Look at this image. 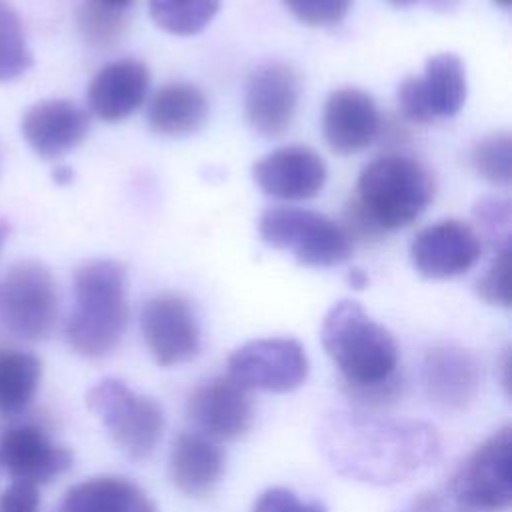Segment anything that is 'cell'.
I'll return each mask as SVG.
<instances>
[{"mask_svg": "<svg viewBox=\"0 0 512 512\" xmlns=\"http://www.w3.org/2000/svg\"><path fill=\"white\" fill-rule=\"evenodd\" d=\"M58 512H158L150 496L122 476H96L74 484Z\"/></svg>", "mask_w": 512, "mask_h": 512, "instance_id": "obj_23", "label": "cell"}, {"mask_svg": "<svg viewBox=\"0 0 512 512\" xmlns=\"http://www.w3.org/2000/svg\"><path fill=\"white\" fill-rule=\"evenodd\" d=\"M188 418L212 440H236L252 424L250 390L232 376H214L198 384L188 398Z\"/></svg>", "mask_w": 512, "mask_h": 512, "instance_id": "obj_14", "label": "cell"}, {"mask_svg": "<svg viewBox=\"0 0 512 512\" xmlns=\"http://www.w3.org/2000/svg\"><path fill=\"white\" fill-rule=\"evenodd\" d=\"M72 452L40 426L20 424L0 436V466L18 482L46 484L72 466Z\"/></svg>", "mask_w": 512, "mask_h": 512, "instance_id": "obj_16", "label": "cell"}, {"mask_svg": "<svg viewBox=\"0 0 512 512\" xmlns=\"http://www.w3.org/2000/svg\"><path fill=\"white\" fill-rule=\"evenodd\" d=\"M482 256L478 232L456 218L434 222L420 230L410 244L416 272L428 280H448L474 268Z\"/></svg>", "mask_w": 512, "mask_h": 512, "instance_id": "obj_13", "label": "cell"}, {"mask_svg": "<svg viewBox=\"0 0 512 512\" xmlns=\"http://www.w3.org/2000/svg\"><path fill=\"white\" fill-rule=\"evenodd\" d=\"M300 100V80L286 62L256 66L244 90V114L254 132L276 138L292 124Z\"/></svg>", "mask_w": 512, "mask_h": 512, "instance_id": "obj_12", "label": "cell"}, {"mask_svg": "<svg viewBox=\"0 0 512 512\" xmlns=\"http://www.w3.org/2000/svg\"><path fill=\"white\" fill-rule=\"evenodd\" d=\"M208 118L206 94L190 82H168L154 92L146 108V122L160 136H188Z\"/></svg>", "mask_w": 512, "mask_h": 512, "instance_id": "obj_22", "label": "cell"}, {"mask_svg": "<svg viewBox=\"0 0 512 512\" xmlns=\"http://www.w3.org/2000/svg\"><path fill=\"white\" fill-rule=\"evenodd\" d=\"M252 512H326V508L320 502L300 500L288 488L272 486L254 500Z\"/></svg>", "mask_w": 512, "mask_h": 512, "instance_id": "obj_32", "label": "cell"}, {"mask_svg": "<svg viewBox=\"0 0 512 512\" xmlns=\"http://www.w3.org/2000/svg\"><path fill=\"white\" fill-rule=\"evenodd\" d=\"M476 294L492 306L510 308V248L496 252L494 260L476 282Z\"/></svg>", "mask_w": 512, "mask_h": 512, "instance_id": "obj_30", "label": "cell"}, {"mask_svg": "<svg viewBox=\"0 0 512 512\" xmlns=\"http://www.w3.org/2000/svg\"><path fill=\"white\" fill-rule=\"evenodd\" d=\"M308 356L294 338H256L228 356V376L248 390L292 392L308 378Z\"/></svg>", "mask_w": 512, "mask_h": 512, "instance_id": "obj_9", "label": "cell"}, {"mask_svg": "<svg viewBox=\"0 0 512 512\" xmlns=\"http://www.w3.org/2000/svg\"><path fill=\"white\" fill-rule=\"evenodd\" d=\"M0 320L24 340H46L58 320V290L52 272L38 260H20L0 282Z\"/></svg>", "mask_w": 512, "mask_h": 512, "instance_id": "obj_7", "label": "cell"}, {"mask_svg": "<svg viewBox=\"0 0 512 512\" xmlns=\"http://www.w3.org/2000/svg\"><path fill=\"white\" fill-rule=\"evenodd\" d=\"M128 324L126 268L98 258L74 272V308L66 322L70 348L84 358H100L116 348Z\"/></svg>", "mask_w": 512, "mask_h": 512, "instance_id": "obj_3", "label": "cell"}, {"mask_svg": "<svg viewBox=\"0 0 512 512\" xmlns=\"http://www.w3.org/2000/svg\"><path fill=\"white\" fill-rule=\"evenodd\" d=\"M496 6H500L502 10H508L510 8V4H512V0H492Z\"/></svg>", "mask_w": 512, "mask_h": 512, "instance_id": "obj_40", "label": "cell"}, {"mask_svg": "<svg viewBox=\"0 0 512 512\" xmlns=\"http://www.w3.org/2000/svg\"><path fill=\"white\" fill-rule=\"evenodd\" d=\"M320 340L346 388H366L396 378L398 344L360 302H336L322 320Z\"/></svg>", "mask_w": 512, "mask_h": 512, "instance_id": "obj_4", "label": "cell"}, {"mask_svg": "<svg viewBox=\"0 0 512 512\" xmlns=\"http://www.w3.org/2000/svg\"><path fill=\"white\" fill-rule=\"evenodd\" d=\"M258 236L310 268H332L352 256V240L342 224L306 208H266L258 218Z\"/></svg>", "mask_w": 512, "mask_h": 512, "instance_id": "obj_5", "label": "cell"}, {"mask_svg": "<svg viewBox=\"0 0 512 512\" xmlns=\"http://www.w3.org/2000/svg\"><path fill=\"white\" fill-rule=\"evenodd\" d=\"M52 176H54L56 184H70V182H72V178H74L72 170H70V168H66V166H60V168H56Z\"/></svg>", "mask_w": 512, "mask_h": 512, "instance_id": "obj_37", "label": "cell"}, {"mask_svg": "<svg viewBox=\"0 0 512 512\" xmlns=\"http://www.w3.org/2000/svg\"><path fill=\"white\" fill-rule=\"evenodd\" d=\"M322 444L338 472L372 484L402 482L438 458V432L418 420L336 412L322 426Z\"/></svg>", "mask_w": 512, "mask_h": 512, "instance_id": "obj_1", "label": "cell"}, {"mask_svg": "<svg viewBox=\"0 0 512 512\" xmlns=\"http://www.w3.org/2000/svg\"><path fill=\"white\" fill-rule=\"evenodd\" d=\"M472 166L492 184H510L512 180V138L510 132L484 136L472 150Z\"/></svg>", "mask_w": 512, "mask_h": 512, "instance_id": "obj_27", "label": "cell"}, {"mask_svg": "<svg viewBox=\"0 0 512 512\" xmlns=\"http://www.w3.org/2000/svg\"><path fill=\"white\" fill-rule=\"evenodd\" d=\"M78 26L82 36L94 46L114 44L126 28V10H114L84 2L78 10Z\"/></svg>", "mask_w": 512, "mask_h": 512, "instance_id": "obj_28", "label": "cell"}, {"mask_svg": "<svg viewBox=\"0 0 512 512\" xmlns=\"http://www.w3.org/2000/svg\"><path fill=\"white\" fill-rule=\"evenodd\" d=\"M422 372L428 396L446 408H464L478 392V364L474 356L462 348H432L424 358Z\"/></svg>", "mask_w": 512, "mask_h": 512, "instance_id": "obj_21", "label": "cell"}, {"mask_svg": "<svg viewBox=\"0 0 512 512\" xmlns=\"http://www.w3.org/2000/svg\"><path fill=\"white\" fill-rule=\"evenodd\" d=\"M86 404L128 458L142 460L154 452L164 416L152 398L136 394L118 378H102L88 390Z\"/></svg>", "mask_w": 512, "mask_h": 512, "instance_id": "obj_6", "label": "cell"}, {"mask_svg": "<svg viewBox=\"0 0 512 512\" xmlns=\"http://www.w3.org/2000/svg\"><path fill=\"white\" fill-rule=\"evenodd\" d=\"M388 4H392V6H398V8H402V6H410V4H414L416 0H386Z\"/></svg>", "mask_w": 512, "mask_h": 512, "instance_id": "obj_39", "label": "cell"}, {"mask_svg": "<svg viewBox=\"0 0 512 512\" xmlns=\"http://www.w3.org/2000/svg\"><path fill=\"white\" fill-rule=\"evenodd\" d=\"M88 2L106 6V8H114V10H126L132 4V0H88Z\"/></svg>", "mask_w": 512, "mask_h": 512, "instance_id": "obj_36", "label": "cell"}, {"mask_svg": "<svg viewBox=\"0 0 512 512\" xmlns=\"http://www.w3.org/2000/svg\"><path fill=\"white\" fill-rule=\"evenodd\" d=\"M168 472L182 494L210 496L224 474V452L200 432H182L172 444Z\"/></svg>", "mask_w": 512, "mask_h": 512, "instance_id": "obj_20", "label": "cell"}, {"mask_svg": "<svg viewBox=\"0 0 512 512\" xmlns=\"http://www.w3.org/2000/svg\"><path fill=\"white\" fill-rule=\"evenodd\" d=\"M42 362L22 350H0V416H16L32 402Z\"/></svg>", "mask_w": 512, "mask_h": 512, "instance_id": "obj_24", "label": "cell"}, {"mask_svg": "<svg viewBox=\"0 0 512 512\" xmlns=\"http://www.w3.org/2000/svg\"><path fill=\"white\" fill-rule=\"evenodd\" d=\"M148 88V66L136 58H120L92 76L86 90L88 108L104 122H122L144 104Z\"/></svg>", "mask_w": 512, "mask_h": 512, "instance_id": "obj_19", "label": "cell"}, {"mask_svg": "<svg viewBox=\"0 0 512 512\" xmlns=\"http://www.w3.org/2000/svg\"><path fill=\"white\" fill-rule=\"evenodd\" d=\"M348 278H350V286H352L354 290H362V288H366V284H368V276H366L362 270H358V268H354V270L348 274Z\"/></svg>", "mask_w": 512, "mask_h": 512, "instance_id": "obj_35", "label": "cell"}, {"mask_svg": "<svg viewBox=\"0 0 512 512\" xmlns=\"http://www.w3.org/2000/svg\"><path fill=\"white\" fill-rule=\"evenodd\" d=\"M220 4L222 0H148V12L164 32L194 36L212 22Z\"/></svg>", "mask_w": 512, "mask_h": 512, "instance_id": "obj_25", "label": "cell"}, {"mask_svg": "<svg viewBox=\"0 0 512 512\" xmlns=\"http://www.w3.org/2000/svg\"><path fill=\"white\" fill-rule=\"evenodd\" d=\"M450 490L470 510L502 512L512 504V428L506 424L458 466Z\"/></svg>", "mask_w": 512, "mask_h": 512, "instance_id": "obj_8", "label": "cell"}, {"mask_svg": "<svg viewBox=\"0 0 512 512\" xmlns=\"http://www.w3.org/2000/svg\"><path fill=\"white\" fill-rule=\"evenodd\" d=\"M26 144L44 160H54L84 142L90 114L72 100L48 98L32 104L20 120Z\"/></svg>", "mask_w": 512, "mask_h": 512, "instance_id": "obj_18", "label": "cell"}, {"mask_svg": "<svg viewBox=\"0 0 512 512\" xmlns=\"http://www.w3.org/2000/svg\"><path fill=\"white\" fill-rule=\"evenodd\" d=\"M284 6L308 26H332L344 20L352 0H282Z\"/></svg>", "mask_w": 512, "mask_h": 512, "instance_id": "obj_31", "label": "cell"}, {"mask_svg": "<svg viewBox=\"0 0 512 512\" xmlns=\"http://www.w3.org/2000/svg\"><path fill=\"white\" fill-rule=\"evenodd\" d=\"M474 216L478 228L482 230L486 242L498 250L510 248V202L506 198H482L474 206Z\"/></svg>", "mask_w": 512, "mask_h": 512, "instance_id": "obj_29", "label": "cell"}, {"mask_svg": "<svg viewBox=\"0 0 512 512\" xmlns=\"http://www.w3.org/2000/svg\"><path fill=\"white\" fill-rule=\"evenodd\" d=\"M440 508V500L434 494H422L416 502V512H436Z\"/></svg>", "mask_w": 512, "mask_h": 512, "instance_id": "obj_34", "label": "cell"}, {"mask_svg": "<svg viewBox=\"0 0 512 512\" xmlns=\"http://www.w3.org/2000/svg\"><path fill=\"white\" fill-rule=\"evenodd\" d=\"M468 82L462 60L452 52L434 54L424 74L408 76L398 86V106L406 120L430 124L438 118H452L466 102Z\"/></svg>", "mask_w": 512, "mask_h": 512, "instance_id": "obj_10", "label": "cell"}, {"mask_svg": "<svg viewBox=\"0 0 512 512\" xmlns=\"http://www.w3.org/2000/svg\"><path fill=\"white\" fill-rule=\"evenodd\" d=\"M34 64L22 20L8 0H0V82L24 76Z\"/></svg>", "mask_w": 512, "mask_h": 512, "instance_id": "obj_26", "label": "cell"}, {"mask_svg": "<svg viewBox=\"0 0 512 512\" xmlns=\"http://www.w3.org/2000/svg\"><path fill=\"white\" fill-rule=\"evenodd\" d=\"M40 496L38 488L28 482L14 480L0 494V512H38Z\"/></svg>", "mask_w": 512, "mask_h": 512, "instance_id": "obj_33", "label": "cell"}, {"mask_svg": "<svg viewBox=\"0 0 512 512\" xmlns=\"http://www.w3.org/2000/svg\"><path fill=\"white\" fill-rule=\"evenodd\" d=\"M256 186L278 200L314 198L326 184V164L322 156L302 144L272 150L252 166Z\"/></svg>", "mask_w": 512, "mask_h": 512, "instance_id": "obj_15", "label": "cell"}, {"mask_svg": "<svg viewBox=\"0 0 512 512\" xmlns=\"http://www.w3.org/2000/svg\"><path fill=\"white\" fill-rule=\"evenodd\" d=\"M380 126L374 98L360 88H338L324 102L322 134L328 148L340 156L368 148L380 134Z\"/></svg>", "mask_w": 512, "mask_h": 512, "instance_id": "obj_17", "label": "cell"}, {"mask_svg": "<svg viewBox=\"0 0 512 512\" xmlns=\"http://www.w3.org/2000/svg\"><path fill=\"white\" fill-rule=\"evenodd\" d=\"M140 328L152 358L160 366H178L200 350V326L190 302L180 294L150 298L140 314Z\"/></svg>", "mask_w": 512, "mask_h": 512, "instance_id": "obj_11", "label": "cell"}, {"mask_svg": "<svg viewBox=\"0 0 512 512\" xmlns=\"http://www.w3.org/2000/svg\"><path fill=\"white\" fill-rule=\"evenodd\" d=\"M434 180L412 156L388 152L364 166L342 224L350 238L374 240L410 226L432 202Z\"/></svg>", "mask_w": 512, "mask_h": 512, "instance_id": "obj_2", "label": "cell"}, {"mask_svg": "<svg viewBox=\"0 0 512 512\" xmlns=\"http://www.w3.org/2000/svg\"><path fill=\"white\" fill-rule=\"evenodd\" d=\"M8 236H10V226H8V222L0 220V254H2V248H4V244L8 240Z\"/></svg>", "mask_w": 512, "mask_h": 512, "instance_id": "obj_38", "label": "cell"}]
</instances>
